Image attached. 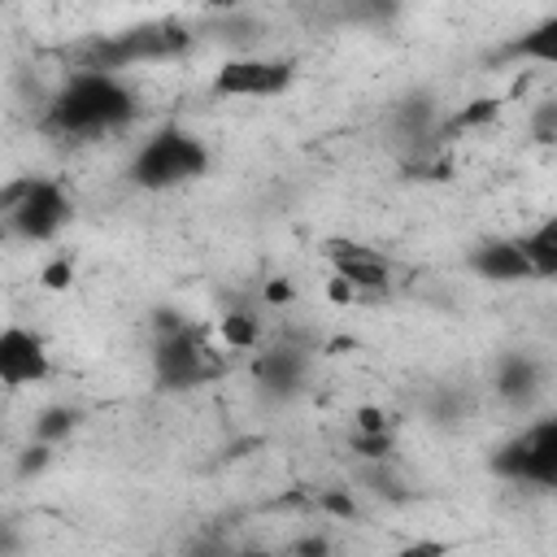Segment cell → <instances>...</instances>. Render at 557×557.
Listing matches in <instances>:
<instances>
[{
    "label": "cell",
    "mask_w": 557,
    "mask_h": 557,
    "mask_svg": "<svg viewBox=\"0 0 557 557\" xmlns=\"http://www.w3.org/2000/svg\"><path fill=\"white\" fill-rule=\"evenodd\" d=\"M496 113H500V100H496V96H474V100H466L457 113H448V117L440 122V139H453V135L479 131V126L496 122Z\"/></svg>",
    "instance_id": "obj_15"
},
{
    "label": "cell",
    "mask_w": 557,
    "mask_h": 557,
    "mask_svg": "<svg viewBox=\"0 0 557 557\" xmlns=\"http://www.w3.org/2000/svg\"><path fill=\"white\" fill-rule=\"evenodd\" d=\"M392 557H448V544L444 540H409Z\"/></svg>",
    "instance_id": "obj_25"
},
{
    "label": "cell",
    "mask_w": 557,
    "mask_h": 557,
    "mask_svg": "<svg viewBox=\"0 0 557 557\" xmlns=\"http://www.w3.org/2000/svg\"><path fill=\"white\" fill-rule=\"evenodd\" d=\"M540 383H544V370H540V361L531 352H505L500 357V366H496V396L505 405H518V409L531 405Z\"/></svg>",
    "instance_id": "obj_12"
},
{
    "label": "cell",
    "mask_w": 557,
    "mask_h": 557,
    "mask_svg": "<svg viewBox=\"0 0 557 557\" xmlns=\"http://www.w3.org/2000/svg\"><path fill=\"white\" fill-rule=\"evenodd\" d=\"M39 283H44L48 292H65V287L74 283V261H70V257H52V261L44 265Z\"/></svg>",
    "instance_id": "obj_20"
},
{
    "label": "cell",
    "mask_w": 557,
    "mask_h": 557,
    "mask_svg": "<svg viewBox=\"0 0 557 557\" xmlns=\"http://www.w3.org/2000/svg\"><path fill=\"white\" fill-rule=\"evenodd\" d=\"M292 557H331L335 548H331V540L322 535V531H309V535H300V540H292V548H287Z\"/></svg>",
    "instance_id": "obj_23"
},
{
    "label": "cell",
    "mask_w": 557,
    "mask_h": 557,
    "mask_svg": "<svg viewBox=\"0 0 557 557\" xmlns=\"http://www.w3.org/2000/svg\"><path fill=\"white\" fill-rule=\"evenodd\" d=\"M218 339L226 344V348H257L261 344V313H252L248 305H235V309H226L222 313V322H218Z\"/></svg>",
    "instance_id": "obj_16"
},
{
    "label": "cell",
    "mask_w": 557,
    "mask_h": 557,
    "mask_svg": "<svg viewBox=\"0 0 557 557\" xmlns=\"http://www.w3.org/2000/svg\"><path fill=\"white\" fill-rule=\"evenodd\" d=\"M500 61H540V65H553L557 61V17H544L527 35L509 39L500 48Z\"/></svg>",
    "instance_id": "obj_13"
},
{
    "label": "cell",
    "mask_w": 557,
    "mask_h": 557,
    "mask_svg": "<svg viewBox=\"0 0 557 557\" xmlns=\"http://www.w3.org/2000/svg\"><path fill=\"white\" fill-rule=\"evenodd\" d=\"M326 261L335 278H344L357 296H383L392 287V261L379 248H366L352 239H326Z\"/></svg>",
    "instance_id": "obj_9"
},
{
    "label": "cell",
    "mask_w": 557,
    "mask_h": 557,
    "mask_svg": "<svg viewBox=\"0 0 557 557\" xmlns=\"http://www.w3.org/2000/svg\"><path fill=\"white\" fill-rule=\"evenodd\" d=\"M535 139L540 144H553L557 139V104H540V113H535Z\"/></svg>",
    "instance_id": "obj_26"
},
{
    "label": "cell",
    "mask_w": 557,
    "mask_h": 557,
    "mask_svg": "<svg viewBox=\"0 0 557 557\" xmlns=\"http://www.w3.org/2000/svg\"><path fill=\"white\" fill-rule=\"evenodd\" d=\"M296 300V287H292V278H265V287H261V305L265 309H283V305H292Z\"/></svg>",
    "instance_id": "obj_21"
},
{
    "label": "cell",
    "mask_w": 557,
    "mask_h": 557,
    "mask_svg": "<svg viewBox=\"0 0 557 557\" xmlns=\"http://www.w3.org/2000/svg\"><path fill=\"white\" fill-rule=\"evenodd\" d=\"M126 174L144 191H170V187H183V183H196L200 174H209V148L183 126H161L131 157Z\"/></svg>",
    "instance_id": "obj_3"
},
{
    "label": "cell",
    "mask_w": 557,
    "mask_h": 557,
    "mask_svg": "<svg viewBox=\"0 0 557 557\" xmlns=\"http://www.w3.org/2000/svg\"><path fill=\"white\" fill-rule=\"evenodd\" d=\"M518 248L531 265V278H553L557 274V218H544L535 231H527Z\"/></svg>",
    "instance_id": "obj_14"
},
{
    "label": "cell",
    "mask_w": 557,
    "mask_h": 557,
    "mask_svg": "<svg viewBox=\"0 0 557 557\" xmlns=\"http://www.w3.org/2000/svg\"><path fill=\"white\" fill-rule=\"evenodd\" d=\"M348 448H352L361 461L383 466V461H392V453H396V435H392V431H379V435H361V431H352Z\"/></svg>",
    "instance_id": "obj_18"
},
{
    "label": "cell",
    "mask_w": 557,
    "mask_h": 557,
    "mask_svg": "<svg viewBox=\"0 0 557 557\" xmlns=\"http://www.w3.org/2000/svg\"><path fill=\"white\" fill-rule=\"evenodd\" d=\"M48 461H52V448H48V444H26L22 457H17V474L30 479V474H39Z\"/></svg>",
    "instance_id": "obj_22"
},
{
    "label": "cell",
    "mask_w": 557,
    "mask_h": 557,
    "mask_svg": "<svg viewBox=\"0 0 557 557\" xmlns=\"http://www.w3.org/2000/svg\"><path fill=\"white\" fill-rule=\"evenodd\" d=\"M326 296H331V305H352V300H361L344 278H331V283H326Z\"/></svg>",
    "instance_id": "obj_27"
},
{
    "label": "cell",
    "mask_w": 557,
    "mask_h": 557,
    "mask_svg": "<svg viewBox=\"0 0 557 557\" xmlns=\"http://www.w3.org/2000/svg\"><path fill=\"white\" fill-rule=\"evenodd\" d=\"M152 374L161 392H191L226 374L222 348H213L209 326L187 322L174 335H157L152 344Z\"/></svg>",
    "instance_id": "obj_4"
},
{
    "label": "cell",
    "mask_w": 557,
    "mask_h": 557,
    "mask_svg": "<svg viewBox=\"0 0 557 557\" xmlns=\"http://www.w3.org/2000/svg\"><path fill=\"white\" fill-rule=\"evenodd\" d=\"M239 557H265V553H239Z\"/></svg>",
    "instance_id": "obj_29"
},
{
    "label": "cell",
    "mask_w": 557,
    "mask_h": 557,
    "mask_svg": "<svg viewBox=\"0 0 557 557\" xmlns=\"http://www.w3.org/2000/svg\"><path fill=\"white\" fill-rule=\"evenodd\" d=\"M191 48V30L183 22H139L131 30H113V35H91L74 61L78 70H91V74H117L126 65H139V61H165V57H178Z\"/></svg>",
    "instance_id": "obj_2"
},
{
    "label": "cell",
    "mask_w": 557,
    "mask_h": 557,
    "mask_svg": "<svg viewBox=\"0 0 557 557\" xmlns=\"http://www.w3.org/2000/svg\"><path fill=\"white\" fill-rule=\"evenodd\" d=\"M313 361V339L309 335H278L270 348H261L252 357V379L270 400H287L305 387Z\"/></svg>",
    "instance_id": "obj_8"
},
{
    "label": "cell",
    "mask_w": 557,
    "mask_h": 557,
    "mask_svg": "<svg viewBox=\"0 0 557 557\" xmlns=\"http://www.w3.org/2000/svg\"><path fill=\"white\" fill-rule=\"evenodd\" d=\"M296 78L292 61H270V57H231L213 74V96L222 100H265L283 96Z\"/></svg>",
    "instance_id": "obj_7"
},
{
    "label": "cell",
    "mask_w": 557,
    "mask_h": 557,
    "mask_svg": "<svg viewBox=\"0 0 557 557\" xmlns=\"http://www.w3.org/2000/svg\"><path fill=\"white\" fill-rule=\"evenodd\" d=\"M17 553V531L9 522H0V557H13Z\"/></svg>",
    "instance_id": "obj_28"
},
{
    "label": "cell",
    "mask_w": 557,
    "mask_h": 557,
    "mask_svg": "<svg viewBox=\"0 0 557 557\" xmlns=\"http://www.w3.org/2000/svg\"><path fill=\"white\" fill-rule=\"evenodd\" d=\"M78 426V409H70V405H48L39 418H35V444H61L70 431Z\"/></svg>",
    "instance_id": "obj_17"
},
{
    "label": "cell",
    "mask_w": 557,
    "mask_h": 557,
    "mask_svg": "<svg viewBox=\"0 0 557 557\" xmlns=\"http://www.w3.org/2000/svg\"><path fill=\"white\" fill-rule=\"evenodd\" d=\"M0 213H4V222L17 239L44 244L74 218V200L65 196V187L57 178L22 174V178L0 187Z\"/></svg>",
    "instance_id": "obj_5"
},
{
    "label": "cell",
    "mask_w": 557,
    "mask_h": 557,
    "mask_svg": "<svg viewBox=\"0 0 557 557\" xmlns=\"http://www.w3.org/2000/svg\"><path fill=\"white\" fill-rule=\"evenodd\" d=\"M492 474L513 479V483L553 487L557 483V418H540L527 431L509 435L492 453Z\"/></svg>",
    "instance_id": "obj_6"
},
{
    "label": "cell",
    "mask_w": 557,
    "mask_h": 557,
    "mask_svg": "<svg viewBox=\"0 0 557 557\" xmlns=\"http://www.w3.org/2000/svg\"><path fill=\"white\" fill-rule=\"evenodd\" d=\"M309 509H318V513H331V518H357V500H352V492L348 487H322V492H313L309 496Z\"/></svg>",
    "instance_id": "obj_19"
},
{
    "label": "cell",
    "mask_w": 557,
    "mask_h": 557,
    "mask_svg": "<svg viewBox=\"0 0 557 557\" xmlns=\"http://www.w3.org/2000/svg\"><path fill=\"white\" fill-rule=\"evenodd\" d=\"M48 379V348L26 326L0 331V383L4 387H30Z\"/></svg>",
    "instance_id": "obj_10"
},
{
    "label": "cell",
    "mask_w": 557,
    "mask_h": 557,
    "mask_svg": "<svg viewBox=\"0 0 557 557\" xmlns=\"http://www.w3.org/2000/svg\"><path fill=\"white\" fill-rule=\"evenodd\" d=\"M139 113V96L122 83V74H91V70H74L61 91L48 100L44 113V131L52 135H104L126 126Z\"/></svg>",
    "instance_id": "obj_1"
},
{
    "label": "cell",
    "mask_w": 557,
    "mask_h": 557,
    "mask_svg": "<svg viewBox=\"0 0 557 557\" xmlns=\"http://www.w3.org/2000/svg\"><path fill=\"white\" fill-rule=\"evenodd\" d=\"M466 265L487 283H522V278H531V265H527L518 239H479L470 248Z\"/></svg>",
    "instance_id": "obj_11"
},
{
    "label": "cell",
    "mask_w": 557,
    "mask_h": 557,
    "mask_svg": "<svg viewBox=\"0 0 557 557\" xmlns=\"http://www.w3.org/2000/svg\"><path fill=\"white\" fill-rule=\"evenodd\" d=\"M352 422H357V431H361V435H379V431H392V422H387V413H383L379 405H361V409L352 413Z\"/></svg>",
    "instance_id": "obj_24"
}]
</instances>
